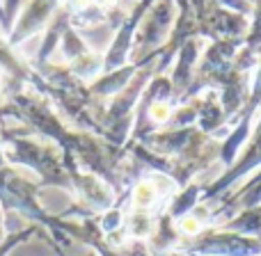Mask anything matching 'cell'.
I'll return each instance as SVG.
<instances>
[{"label":"cell","mask_w":261,"mask_h":256,"mask_svg":"<svg viewBox=\"0 0 261 256\" xmlns=\"http://www.w3.org/2000/svg\"><path fill=\"white\" fill-rule=\"evenodd\" d=\"M149 199H151V190H149V185H140V188H138V202L140 204H147Z\"/></svg>","instance_id":"obj_1"}]
</instances>
